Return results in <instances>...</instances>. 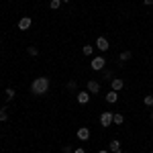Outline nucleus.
I'll list each match as a JSON object with an SVG mask.
<instances>
[{"instance_id":"obj_1","label":"nucleus","mask_w":153,"mask_h":153,"mask_svg":"<svg viewBox=\"0 0 153 153\" xmlns=\"http://www.w3.org/2000/svg\"><path fill=\"white\" fill-rule=\"evenodd\" d=\"M49 90V78H35L31 84V94L35 96H43Z\"/></svg>"},{"instance_id":"obj_2","label":"nucleus","mask_w":153,"mask_h":153,"mask_svg":"<svg viewBox=\"0 0 153 153\" xmlns=\"http://www.w3.org/2000/svg\"><path fill=\"white\" fill-rule=\"evenodd\" d=\"M104 65H106V59L102 57V55H96L92 61H90V68L94 71H100V70H104Z\"/></svg>"},{"instance_id":"obj_3","label":"nucleus","mask_w":153,"mask_h":153,"mask_svg":"<svg viewBox=\"0 0 153 153\" xmlns=\"http://www.w3.org/2000/svg\"><path fill=\"white\" fill-rule=\"evenodd\" d=\"M112 114H114V112L104 110V112L100 114V125H102V127H110V125H112Z\"/></svg>"},{"instance_id":"obj_4","label":"nucleus","mask_w":153,"mask_h":153,"mask_svg":"<svg viewBox=\"0 0 153 153\" xmlns=\"http://www.w3.org/2000/svg\"><path fill=\"white\" fill-rule=\"evenodd\" d=\"M76 137H78L80 141H88V139H90V129H88V127H80V129L76 131Z\"/></svg>"},{"instance_id":"obj_5","label":"nucleus","mask_w":153,"mask_h":153,"mask_svg":"<svg viewBox=\"0 0 153 153\" xmlns=\"http://www.w3.org/2000/svg\"><path fill=\"white\" fill-rule=\"evenodd\" d=\"M96 47L100 49V51H108L110 43H108V39H106V37H98V39H96Z\"/></svg>"},{"instance_id":"obj_6","label":"nucleus","mask_w":153,"mask_h":153,"mask_svg":"<svg viewBox=\"0 0 153 153\" xmlns=\"http://www.w3.org/2000/svg\"><path fill=\"white\" fill-rule=\"evenodd\" d=\"M88 92H90V94H98V92H100V82H98V80H90V82H88Z\"/></svg>"},{"instance_id":"obj_7","label":"nucleus","mask_w":153,"mask_h":153,"mask_svg":"<svg viewBox=\"0 0 153 153\" xmlns=\"http://www.w3.org/2000/svg\"><path fill=\"white\" fill-rule=\"evenodd\" d=\"M104 100L108 102V104H114V102L118 100V92H114V90H108V92L104 94Z\"/></svg>"},{"instance_id":"obj_8","label":"nucleus","mask_w":153,"mask_h":153,"mask_svg":"<svg viewBox=\"0 0 153 153\" xmlns=\"http://www.w3.org/2000/svg\"><path fill=\"white\" fill-rule=\"evenodd\" d=\"M31 25H33V21H31L29 16H23V19L19 21V29H21V31H29V29H31Z\"/></svg>"},{"instance_id":"obj_9","label":"nucleus","mask_w":153,"mask_h":153,"mask_svg":"<svg viewBox=\"0 0 153 153\" xmlns=\"http://www.w3.org/2000/svg\"><path fill=\"white\" fill-rule=\"evenodd\" d=\"M123 86H125V82H123L120 78H112V80H110V88H112L114 92H120V90H123Z\"/></svg>"},{"instance_id":"obj_10","label":"nucleus","mask_w":153,"mask_h":153,"mask_svg":"<svg viewBox=\"0 0 153 153\" xmlns=\"http://www.w3.org/2000/svg\"><path fill=\"white\" fill-rule=\"evenodd\" d=\"M78 102H80V104H88V102H90V94H88V90L78 92Z\"/></svg>"},{"instance_id":"obj_11","label":"nucleus","mask_w":153,"mask_h":153,"mask_svg":"<svg viewBox=\"0 0 153 153\" xmlns=\"http://www.w3.org/2000/svg\"><path fill=\"white\" fill-rule=\"evenodd\" d=\"M108 149L112 153H120V141H118V139H112V141L108 143Z\"/></svg>"},{"instance_id":"obj_12","label":"nucleus","mask_w":153,"mask_h":153,"mask_svg":"<svg viewBox=\"0 0 153 153\" xmlns=\"http://www.w3.org/2000/svg\"><path fill=\"white\" fill-rule=\"evenodd\" d=\"M123 123H125V117H123L120 112H114V114H112V125H118V127H120Z\"/></svg>"},{"instance_id":"obj_13","label":"nucleus","mask_w":153,"mask_h":153,"mask_svg":"<svg viewBox=\"0 0 153 153\" xmlns=\"http://www.w3.org/2000/svg\"><path fill=\"white\" fill-rule=\"evenodd\" d=\"M131 57H133V53H131V51H123V53L118 55V61H120V63H125V61H129Z\"/></svg>"},{"instance_id":"obj_14","label":"nucleus","mask_w":153,"mask_h":153,"mask_svg":"<svg viewBox=\"0 0 153 153\" xmlns=\"http://www.w3.org/2000/svg\"><path fill=\"white\" fill-rule=\"evenodd\" d=\"M27 53H29L31 57H39V49H37L35 45H29V47H27Z\"/></svg>"},{"instance_id":"obj_15","label":"nucleus","mask_w":153,"mask_h":153,"mask_svg":"<svg viewBox=\"0 0 153 153\" xmlns=\"http://www.w3.org/2000/svg\"><path fill=\"white\" fill-rule=\"evenodd\" d=\"M14 94H16V92H14V88H6V90H4V98H6V100H12Z\"/></svg>"},{"instance_id":"obj_16","label":"nucleus","mask_w":153,"mask_h":153,"mask_svg":"<svg viewBox=\"0 0 153 153\" xmlns=\"http://www.w3.org/2000/svg\"><path fill=\"white\" fill-rule=\"evenodd\" d=\"M82 53H84V55H88V57H90V55L94 53V47H92V45H84V47H82Z\"/></svg>"},{"instance_id":"obj_17","label":"nucleus","mask_w":153,"mask_h":153,"mask_svg":"<svg viewBox=\"0 0 153 153\" xmlns=\"http://www.w3.org/2000/svg\"><path fill=\"white\" fill-rule=\"evenodd\" d=\"M61 4H63L61 0H51V2H49V8H51V10H57Z\"/></svg>"},{"instance_id":"obj_18","label":"nucleus","mask_w":153,"mask_h":153,"mask_svg":"<svg viewBox=\"0 0 153 153\" xmlns=\"http://www.w3.org/2000/svg\"><path fill=\"white\" fill-rule=\"evenodd\" d=\"M6 120H8V110L0 108V123H6Z\"/></svg>"},{"instance_id":"obj_19","label":"nucleus","mask_w":153,"mask_h":153,"mask_svg":"<svg viewBox=\"0 0 153 153\" xmlns=\"http://www.w3.org/2000/svg\"><path fill=\"white\" fill-rule=\"evenodd\" d=\"M143 102H145V106H153V96L147 94L145 98H143Z\"/></svg>"},{"instance_id":"obj_20","label":"nucleus","mask_w":153,"mask_h":153,"mask_svg":"<svg viewBox=\"0 0 153 153\" xmlns=\"http://www.w3.org/2000/svg\"><path fill=\"white\" fill-rule=\"evenodd\" d=\"M68 88H70V90H76V88H78V84H76V80H71V82H68Z\"/></svg>"},{"instance_id":"obj_21","label":"nucleus","mask_w":153,"mask_h":153,"mask_svg":"<svg viewBox=\"0 0 153 153\" xmlns=\"http://www.w3.org/2000/svg\"><path fill=\"white\" fill-rule=\"evenodd\" d=\"M104 80H112V71H110V70L104 71Z\"/></svg>"},{"instance_id":"obj_22","label":"nucleus","mask_w":153,"mask_h":153,"mask_svg":"<svg viewBox=\"0 0 153 153\" xmlns=\"http://www.w3.org/2000/svg\"><path fill=\"white\" fill-rule=\"evenodd\" d=\"M61 153H71V147H70V145H65V147L61 149Z\"/></svg>"},{"instance_id":"obj_23","label":"nucleus","mask_w":153,"mask_h":153,"mask_svg":"<svg viewBox=\"0 0 153 153\" xmlns=\"http://www.w3.org/2000/svg\"><path fill=\"white\" fill-rule=\"evenodd\" d=\"M74 153H86V151H84L82 147H78V149H74Z\"/></svg>"},{"instance_id":"obj_24","label":"nucleus","mask_w":153,"mask_h":153,"mask_svg":"<svg viewBox=\"0 0 153 153\" xmlns=\"http://www.w3.org/2000/svg\"><path fill=\"white\" fill-rule=\"evenodd\" d=\"M143 2H145L147 6H153V0H143Z\"/></svg>"},{"instance_id":"obj_25","label":"nucleus","mask_w":153,"mask_h":153,"mask_svg":"<svg viewBox=\"0 0 153 153\" xmlns=\"http://www.w3.org/2000/svg\"><path fill=\"white\" fill-rule=\"evenodd\" d=\"M98 153H108V151H98Z\"/></svg>"},{"instance_id":"obj_26","label":"nucleus","mask_w":153,"mask_h":153,"mask_svg":"<svg viewBox=\"0 0 153 153\" xmlns=\"http://www.w3.org/2000/svg\"><path fill=\"white\" fill-rule=\"evenodd\" d=\"M61 2H70V0H61Z\"/></svg>"},{"instance_id":"obj_27","label":"nucleus","mask_w":153,"mask_h":153,"mask_svg":"<svg viewBox=\"0 0 153 153\" xmlns=\"http://www.w3.org/2000/svg\"><path fill=\"white\" fill-rule=\"evenodd\" d=\"M151 118H153V110H151Z\"/></svg>"},{"instance_id":"obj_28","label":"nucleus","mask_w":153,"mask_h":153,"mask_svg":"<svg viewBox=\"0 0 153 153\" xmlns=\"http://www.w3.org/2000/svg\"><path fill=\"white\" fill-rule=\"evenodd\" d=\"M151 153H153V151H151Z\"/></svg>"}]
</instances>
